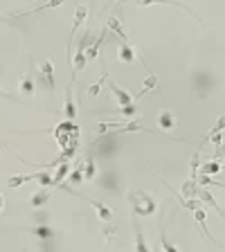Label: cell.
<instances>
[{
	"instance_id": "obj_23",
	"label": "cell",
	"mask_w": 225,
	"mask_h": 252,
	"mask_svg": "<svg viewBox=\"0 0 225 252\" xmlns=\"http://www.w3.org/2000/svg\"><path fill=\"white\" fill-rule=\"evenodd\" d=\"M223 169H225V165H221V162H216V160H209L203 165V176H212V173H219V171H223Z\"/></svg>"
},
{
	"instance_id": "obj_15",
	"label": "cell",
	"mask_w": 225,
	"mask_h": 252,
	"mask_svg": "<svg viewBox=\"0 0 225 252\" xmlns=\"http://www.w3.org/2000/svg\"><path fill=\"white\" fill-rule=\"evenodd\" d=\"M133 230H135V252H151L146 246V239L142 234V227H140L138 221H133Z\"/></svg>"
},
{
	"instance_id": "obj_28",
	"label": "cell",
	"mask_w": 225,
	"mask_h": 252,
	"mask_svg": "<svg viewBox=\"0 0 225 252\" xmlns=\"http://www.w3.org/2000/svg\"><path fill=\"white\" fill-rule=\"evenodd\" d=\"M160 250H162V252H180L171 241H169V239H167V234L160 236Z\"/></svg>"
},
{
	"instance_id": "obj_12",
	"label": "cell",
	"mask_w": 225,
	"mask_h": 252,
	"mask_svg": "<svg viewBox=\"0 0 225 252\" xmlns=\"http://www.w3.org/2000/svg\"><path fill=\"white\" fill-rule=\"evenodd\" d=\"M27 232H29V234H34L36 239H41V241H52L54 234H56V232H54L50 225H36V227H29Z\"/></svg>"
},
{
	"instance_id": "obj_13",
	"label": "cell",
	"mask_w": 225,
	"mask_h": 252,
	"mask_svg": "<svg viewBox=\"0 0 225 252\" xmlns=\"http://www.w3.org/2000/svg\"><path fill=\"white\" fill-rule=\"evenodd\" d=\"M18 90L23 92V95L32 97L34 92H36V84H34V79L29 75H23L21 79H18Z\"/></svg>"
},
{
	"instance_id": "obj_17",
	"label": "cell",
	"mask_w": 225,
	"mask_h": 252,
	"mask_svg": "<svg viewBox=\"0 0 225 252\" xmlns=\"http://www.w3.org/2000/svg\"><path fill=\"white\" fill-rule=\"evenodd\" d=\"M182 196H185V198H198V183L192 180V178L185 180V183H182Z\"/></svg>"
},
{
	"instance_id": "obj_26",
	"label": "cell",
	"mask_w": 225,
	"mask_h": 252,
	"mask_svg": "<svg viewBox=\"0 0 225 252\" xmlns=\"http://www.w3.org/2000/svg\"><path fill=\"white\" fill-rule=\"evenodd\" d=\"M68 183H70V185H79V183H84V167H77L75 171H70Z\"/></svg>"
},
{
	"instance_id": "obj_11",
	"label": "cell",
	"mask_w": 225,
	"mask_h": 252,
	"mask_svg": "<svg viewBox=\"0 0 225 252\" xmlns=\"http://www.w3.org/2000/svg\"><path fill=\"white\" fill-rule=\"evenodd\" d=\"M117 56L122 63H133L135 59H138V54H135V48L131 43H122L117 50Z\"/></svg>"
},
{
	"instance_id": "obj_18",
	"label": "cell",
	"mask_w": 225,
	"mask_h": 252,
	"mask_svg": "<svg viewBox=\"0 0 225 252\" xmlns=\"http://www.w3.org/2000/svg\"><path fill=\"white\" fill-rule=\"evenodd\" d=\"M198 198L203 200V203L212 205V207H214L216 212H219V214L223 216V209H221V205L216 203V200H214V196H212V194H209V192H207V189H205V187H198ZM223 219H225V216H223Z\"/></svg>"
},
{
	"instance_id": "obj_16",
	"label": "cell",
	"mask_w": 225,
	"mask_h": 252,
	"mask_svg": "<svg viewBox=\"0 0 225 252\" xmlns=\"http://www.w3.org/2000/svg\"><path fill=\"white\" fill-rule=\"evenodd\" d=\"M50 194H52V189H38V192L32 194V207H43L45 203L50 200Z\"/></svg>"
},
{
	"instance_id": "obj_5",
	"label": "cell",
	"mask_w": 225,
	"mask_h": 252,
	"mask_svg": "<svg viewBox=\"0 0 225 252\" xmlns=\"http://www.w3.org/2000/svg\"><path fill=\"white\" fill-rule=\"evenodd\" d=\"M108 90L112 92V97H115V102H117V106H119V108L131 106V104H133V99H135V97L131 95V92H126L124 88H119L117 84H115V81H112L111 86H108Z\"/></svg>"
},
{
	"instance_id": "obj_9",
	"label": "cell",
	"mask_w": 225,
	"mask_h": 252,
	"mask_svg": "<svg viewBox=\"0 0 225 252\" xmlns=\"http://www.w3.org/2000/svg\"><path fill=\"white\" fill-rule=\"evenodd\" d=\"M38 70H41V75L45 77V84H48L50 90H54L56 88V84H54V65L50 59H43L41 61V65H38Z\"/></svg>"
},
{
	"instance_id": "obj_8",
	"label": "cell",
	"mask_w": 225,
	"mask_h": 252,
	"mask_svg": "<svg viewBox=\"0 0 225 252\" xmlns=\"http://www.w3.org/2000/svg\"><path fill=\"white\" fill-rule=\"evenodd\" d=\"M86 38H88V34L81 38V45H79V50H77V56L72 59V70H75V72H81L88 63V59H86Z\"/></svg>"
},
{
	"instance_id": "obj_33",
	"label": "cell",
	"mask_w": 225,
	"mask_h": 252,
	"mask_svg": "<svg viewBox=\"0 0 225 252\" xmlns=\"http://www.w3.org/2000/svg\"><path fill=\"white\" fill-rule=\"evenodd\" d=\"M0 97H5V90H2V88H0Z\"/></svg>"
},
{
	"instance_id": "obj_22",
	"label": "cell",
	"mask_w": 225,
	"mask_h": 252,
	"mask_svg": "<svg viewBox=\"0 0 225 252\" xmlns=\"http://www.w3.org/2000/svg\"><path fill=\"white\" fill-rule=\"evenodd\" d=\"M97 173V167H95V160H92V153H88L86 162H84V180H92Z\"/></svg>"
},
{
	"instance_id": "obj_19",
	"label": "cell",
	"mask_w": 225,
	"mask_h": 252,
	"mask_svg": "<svg viewBox=\"0 0 225 252\" xmlns=\"http://www.w3.org/2000/svg\"><path fill=\"white\" fill-rule=\"evenodd\" d=\"M158 86V75H153V72H149V75L144 77V81H142V90L138 92V95H135V99H138V97H142L144 95V92H149V90H153V88Z\"/></svg>"
},
{
	"instance_id": "obj_25",
	"label": "cell",
	"mask_w": 225,
	"mask_h": 252,
	"mask_svg": "<svg viewBox=\"0 0 225 252\" xmlns=\"http://www.w3.org/2000/svg\"><path fill=\"white\" fill-rule=\"evenodd\" d=\"M189 167H192V180H198V167H200V151H196L192 156V162H189Z\"/></svg>"
},
{
	"instance_id": "obj_10",
	"label": "cell",
	"mask_w": 225,
	"mask_h": 252,
	"mask_svg": "<svg viewBox=\"0 0 225 252\" xmlns=\"http://www.w3.org/2000/svg\"><path fill=\"white\" fill-rule=\"evenodd\" d=\"M158 126H160L162 131H171V129H176V117H173V113L169 111V108L160 111V115H158Z\"/></svg>"
},
{
	"instance_id": "obj_2",
	"label": "cell",
	"mask_w": 225,
	"mask_h": 252,
	"mask_svg": "<svg viewBox=\"0 0 225 252\" xmlns=\"http://www.w3.org/2000/svg\"><path fill=\"white\" fill-rule=\"evenodd\" d=\"M192 84H194V90L198 92V97H207L209 90L214 88L216 79L212 72H207V70H203V72H194L192 75Z\"/></svg>"
},
{
	"instance_id": "obj_14",
	"label": "cell",
	"mask_w": 225,
	"mask_h": 252,
	"mask_svg": "<svg viewBox=\"0 0 225 252\" xmlns=\"http://www.w3.org/2000/svg\"><path fill=\"white\" fill-rule=\"evenodd\" d=\"M108 29H112V32L119 36V41L122 43H129V36H126V32H124V27H122V21H119L115 14H112L111 18H108Z\"/></svg>"
},
{
	"instance_id": "obj_29",
	"label": "cell",
	"mask_w": 225,
	"mask_h": 252,
	"mask_svg": "<svg viewBox=\"0 0 225 252\" xmlns=\"http://www.w3.org/2000/svg\"><path fill=\"white\" fill-rule=\"evenodd\" d=\"M115 126H124V124H117V122H102L99 129H97V135H104L108 131H115Z\"/></svg>"
},
{
	"instance_id": "obj_34",
	"label": "cell",
	"mask_w": 225,
	"mask_h": 252,
	"mask_svg": "<svg viewBox=\"0 0 225 252\" xmlns=\"http://www.w3.org/2000/svg\"><path fill=\"white\" fill-rule=\"evenodd\" d=\"M153 252H160V248H153Z\"/></svg>"
},
{
	"instance_id": "obj_32",
	"label": "cell",
	"mask_w": 225,
	"mask_h": 252,
	"mask_svg": "<svg viewBox=\"0 0 225 252\" xmlns=\"http://www.w3.org/2000/svg\"><path fill=\"white\" fill-rule=\"evenodd\" d=\"M2 207H5V200H2V194H0V212H2Z\"/></svg>"
},
{
	"instance_id": "obj_3",
	"label": "cell",
	"mask_w": 225,
	"mask_h": 252,
	"mask_svg": "<svg viewBox=\"0 0 225 252\" xmlns=\"http://www.w3.org/2000/svg\"><path fill=\"white\" fill-rule=\"evenodd\" d=\"M77 198H84V200H88V203L95 207V212L99 214V219L104 221V223H111L112 221V216H115V212L112 209H108L104 203H99V200H95V198H88V196H84V194H77Z\"/></svg>"
},
{
	"instance_id": "obj_21",
	"label": "cell",
	"mask_w": 225,
	"mask_h": 252,
	"mask_svg": "<svg viewBox=\"0 0 225 252\" xmlns=\"http://www.w3.org/2000/svg\"><path fill=\"white\" fill-rule=\"evenodd\" d=\"M106 79H108V72H106V65L102 63V77H99V79H97L95 84L88 88V97H97V95H99V88L104 86V81H106Z\"/></svg>"
},
{
	"instance_id": "obj_4",
	"label": "cell",
	"mask_w": 225,
	"mask_h": 252,
	"mask_svg": "<svg viewBox=\"0 0 225 252\" xmlns=\"http://www.w3.org/2000/svg\"><path fill=\"white\" fill-rule=\"evenodd\" d=\"M86 16H88V5H77V9H75V23H72V29H70V38H68V50H72V36H75L77 29L84 25Z\"/></svg>"
},
{
	"instance_id": "obj_6",
	"label": "cell",
	"mask_w": 225,
	"mask_h": 252,
	"mask_svg": "<svg viewBox=\"0 0 225 252\" xmlns=\"http://www.w3.org/2000/svg\"><path fill=\"white\" fill-rule=\"evenodd\" d=\"M72 86H75V79H70V86L68 90H65V117H68V122H75L77 119V106H75V99H72Z\"/></svg>"
},
{
	"instance_id": "obj_20",
	"label": "cell",
	"mask_w": 225,
	"mask_h": 252,
	"mask_svg": "<svg viewBox=\"0 0 225 252\" xmlns=\"http://www.w3.org/2000/svg\"><path fill=\"white\" fill-rule=\"evenodd\" d=\"M106 32H108V27L104 29L102 34H99V38H97V43L95 45H90V48L86 50V59H90V61H95L97 56H99V45L104 43V38H106Z\"/></svg>"
},
{
	"instance_id": "obj_7",
	"label": "cell",
	"mask_w": 225,
	"mask_h": 252,
	"mask_svg": "<svg viewBox=\"0 0 225 252\" xmlns=\"http://www.w3.org/2000/svg\"><path fill=\"white\" fill-rule=\"evenodd\" d=\"M194 221H196V223L200 225V230H203L205 239H207L209 243H214V246H219V241H216L214 236L209 234V230H207V223H205V221H207V212H205V207H200V209H196V212H194Z\"/></svg>"
},
{
	"instance_id": "obj_31",
	"label": "cell",
	"mask_w": 225,
	"mask_h": 252,
	"mask_svg": "<svg viewBox=\"0 0 225 252\" xmlns=\"http://www.w3.org/2000/svg\"><path fill=\"white\" fill-rule=\"evenodd\" d=\"M112 236H115V227H112V230H106V248H108V241H111ZM106 248H104V252H106Z\"/></svg>"
},
{
	"instance_id": "obj_30",
	"label": "cell",
	"mask_w": 225,
	"mask_h": 252,
	"mask_svg": "<svg viewBox=\"0 0 225 252\" xmlns=\"http://www.w3.org/2000/svg\"><path fill=\"white\" fill-rule=\"evenodd\" d=\"M221 131H225V115H223V117L216 119V124L212 126V131H209L207 138H212V135H221Z\"/></svg>"
},
{
	"instance_id": "obj_27",
	"label": "cell",
	"mask_w": 225,
	"mask_h": 252,
	"mask_svg": "<svg viewBox=\"0 0 225 252\" xmlns=\"http://www.w3.org/2000/svg\"><path fill=\"white\" fill-rule=\"evenodd\" d=\"M112 113L124 115V117H133V115H138V106H135V104H131V106H124V108H115Z\"/></svg>"
},
{
	"instance_id": "obj_1",
	"label": "cell",
	"mask_w": 225,
	"mask_h": 252,
	"mask_svg": "<svg viewBox=\"0 0 225 252\" xmlns=\"http://www.w3.org/2000/svg\"><path fill=\"white\" fill-rule=\"evenodd\" d=\"M129 203L135 216H151L158 209L156 198L144 189H131L129 192Z\"/></svg>"
},
{
	"instance_id": "obj_24",
	"label": "cell",
	"mask_w": 225,
	"mask_h": 252,
	"mask_svg": "<svg viewBox=\"0 0 225 252\" xmlns=\"http://www.w3.org/2000/svg\"><path fill=\"white\" fill-rule=\"evenodd\" d=\"M68 171H70V162H63V165L59 167V171H56V176H54V185H52V187H59V185L63 183V178L68 176Z\"/></svg>"
}]
</instances>
